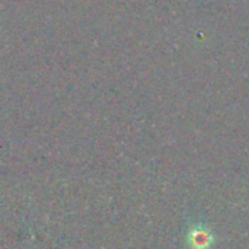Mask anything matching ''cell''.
<instances>
[{"label":"cell","instance_id":"obj_1","mask_svg":"<svg viewBox=\"0 0 249 249\" xmlns=\"http://www.w3.org/2000/svg\"><path fill=\"white\" fill-rule=\"evenodd\" d=\"M187 244L190 249H212L214 244V233L201 223L191 225L187 233Z\"/></svg>","mask_w":249,"mask_h":249}]
</instances>
